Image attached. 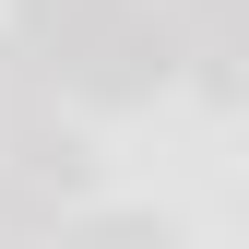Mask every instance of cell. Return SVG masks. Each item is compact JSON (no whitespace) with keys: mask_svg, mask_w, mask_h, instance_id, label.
<instances>
[{"mask_svg":"<svg viewBox=\"0 0 249 249\" xmlns=\"http://www.w3.org/2000/svg\"><path fill=\"white\" fill-rule=\"evenodd\" d=\"M202 95L249 107V0H226V12L202 24Z\"/></svg>","mask_w":249,"mask_h":249,"instance_id":"obj_1","label":"cell"},{"mask_svg":"<svg viewBox=\"0 0 249 249\" xmlns=\"http://www.w3.org/2000/svg\"><path fill=\"white\" fill-rule=\"evenodd\" d=\"M0 249H59V202L24 190V178H0Z\"/></svg>","mask_w":249,"mask_h":249,"instance_id":"obj_2","label":"cell"},{"mask_svg":"<svg viewBox=\"0 0 249 249\" xmlns=\"http://www.w3.org/2000/svg\"><path fill=\"white\" fill-rule=\"evenodd\" d=\"M59 249H166V226H142V213H95V226L59 237Z\"/></svg>","mask_w":249,"mask_h":249,"instance_id":"obj_3","label":"cell"}]
</instances>
